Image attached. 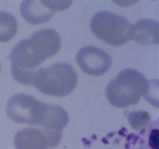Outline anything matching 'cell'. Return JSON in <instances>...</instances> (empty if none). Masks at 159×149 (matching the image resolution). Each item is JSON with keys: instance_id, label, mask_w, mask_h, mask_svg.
<instances>
[{"instance_id": "cell-1", "label": "cell", "mask_w": 159, "mask_h": 149, "mask_svg": "<svg viewBox=\"0 0 159 149\" xmlns=\"http://www.w3.org/2000/svg\"><path fill=\"white\" fill-rule=\"evenodd\" d=\"M60 47V36L52 29L37 31L30 38L21 40L9 54L13 79L20 84L32 86L36 70L55 55Z\"/></svg>"}, {"instance_id": "cell-2", "label": "cell", "mask_w": 159, "mask_h": 149, "mask_svg": "<svg viewBox=\"0 0 159 149\" xmlns=\"http://www.w3.org/2000/svg\"><path fill=\"white\" fill-rule=\"evenodd\" d=\"M150 83L142 72L133 68H125L109 82L106 86L108 101L118 108L135 105L141 97L145 96Z\"/></svg>"}, {"instance_id": "cell-3", "label": "cell", "mask_w": 159, "mask_h": 149, "mask_svg": "<svg viewBox=\"0 0 159 149\" xmlns=\"http://www.w3.org/2000/svg\"><path fill=\"white\" fill-rule=\"evenodd\" d=\"M78 74L67 63H56L48 68L36 70L33 84L44 95L64 97L75 90Z\"/></svg>"}, {"instance_id": "cell-4", "label": "cell", "mask_w": 159, "mask_h": 149, "mask_svg": "<svg viewBox=\"0 0 159 149\" xmlns=\"http://www.w3.org/2000/svg\"><path fill=\"white\" fill-rule=\"evenodd\" d=\"M131 28L128 20L107 10L96 12L90 21L92 34L111 46L128 43L131 40Z\"/></svg>"}, {"instance_id": "cell-5", "label": "cell", "mask_w": 159, "mask_h": 149, "mask_svg": "<svg viewBox=\"0 0 159 149\" xmlns=\"http://www.w3.org/2000/svg\"><path fill=\"white\" fill-rule=\"evenodd\" d=\"M47 105L28 94H16L10 97L6 105L8 118L17 123L41 126L46 114Z\"/></svg>"}, {"instance_id": "cell-6", "label": "cell", "mask_w": 159, "mask_h": 149, "mask_svg": "<svg viewBox=\"0 0 159 149\" xmlns=\"http://www.w3.org/2000/svg\"><path fill=\"white\" fill-rule=\"evenodd\" d=\"M77 63L87 75L101 76L111 68V57L104 50L94 46H85L77 54Z\"/></svg>"}, {"instance_id": "cell-7", "label": "cell", "mask_w": 159, "mask_h": 149, "mask_svg": "<svg viewBox=\"0 0 159 149\" xmlns=\"http://www.w3.org/2000/svg\"><path fill=\"white\" fill-rule=\"evenodd\" d=\"M55 12L53 6V1L41 0H26L20 4V13L24 20L29 24L38 25L47 23L52 19Z\"/></svg>"}, {"instance_id": "cell-8", "label": "cell", "mask_w": 159, "mask_h": 149, "mask_svg": "<svg viewBox=\"0 0 159 149\" xmlns=\"http://www.w3.org/2000/svg\"><path fill=\"white\" fill-rule=\"evenodd\" d=\"M16 149H52L54 148L46 133L37 128L17 131L14 136Z\"/></svg>"}, {"instance_id": "cell-9", "label": "cell", "mask_w": 159, "mask_h": 149, "mask_svg": "<svg viewBox=\"0 0 159 149\" xmlns=\"http://www.w3.org/2000/svg\"><path fill=\"white\" fill-rule=\"evenodd\" d=\"M131 39L140 44H158L159 25L151 19H142L132 25Z\"/></svg>"}, {"instance_id": "cell-10", "label": "cell", "mask_w": 159, "mask_h": 149, "mask_svg": "<svg viewBox=\"0 0 159 149\" xmlns=\"http://www.w3.org/2000/svg\"><path fill=\"white\" fill-rule=\"evenodd\" d=\"M17 21L11 13L0 12V42L10 41L17 33Z\"/></svg>"}, {"instance_id": "cell-11", "label": "cell", "mask_w": 159, "mask_h": 149, "mask_svg": "<svg viewBox=\"0 0 159 149\" xmlns=\"http://www.w3.org/2000/svg\"><path fill=\"white\" fill-rule=\"evenodd\" d=\"M128 119L133 130L140 131L149 125L151 122V117L149 112L145 110H135L129 112Z\"/></svg>"}, {"instance_id": "cell-12", "label": "cell", "mask_w": 159, "mask_h": 149, "mask_svg": "<svg viewBox=\"0 0 159 149\" xmlns=\"http://www.w3.org/2000/svg\"><path fill=\"white\" fill-rule=\"evenodd\" d=\"M149 145L152 149H158V128L153 129L150 133Z\"/></svg>"}, {"instance_id": "cell-13", "label": "cell", "mask_w": 159, "mask_h": 149, "mask_svg": "<svg viewBox=\"0 0 159 149\" xmlns=\"http://www.w3.org/2000/svg\"><path fill=\"white\" fill-rule=\"evenodd\" d=\"M0 72H1V64H0Z\"/></svg>"}]
</instances>
